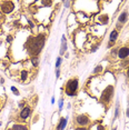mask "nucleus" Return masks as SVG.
<instances>
[{
  "instance_id": "1",
  "label": "nucleus",
  "mask_w": 129,
  "mask_h": 130,
  "mask_svg": "<svg viewBox=\"0 0 129 130\" xmlns=\"http://www.w3.org/2000/svg\"><path fill=\"white\" fill-rule=\"evenodd\" d=\"M46 45V34H38V35H29L27 40L23 43V48L28 56L31 57H39L42 49Z\"/></svg>"
},
{
  "instance_id": "2",
  "label": "nucleus",
  "mask_w": 129,
  "mask_h": 130,
  "mask_svg": "<svg viewBox=\"0 0 129 130\" xmlns=\"http://www.w3.org/2000/svg\"><path fill=\"white\" fill-rule=\"evenodd\" d=\"M115 94V86L114 85H107L104 89L101 90L100 94H99V102L104 106H109L111 100L114 98Z\"/></svg>"
},
{
  "instance_id": "3",
  "label": "nucleus",
  "mask_w": 129,
  "mask_h": 130,
  "mask_svg": "<svg viewBox=\"0 0 129 130\" xmlns=\"http://www.w3.org/2000/svg\"><path fill=\"white\" fill-rule=\"evenodd\" d=\"M79 89V80L77 77H72L64 84V94L68 97H76Z\"/></svg>"
},
{
  "instance_id": "4",
  "label": "nucleus",
  "mask_w": 129,
  "mask_h": 130,
  "mask_svg": "<svg viewBox=\"0 0 129 130\" xmlns=\"http://www.w3.org/2000/svg\"><path fill=\"white\" fill-rule=\"evenodd\" d=\"M75 122L78 127H87L90 125V118L85 113L77 115L75 118Z\"/></svg>"
},
{
  "instance_id": "5",
  "label": "nucleus",
  "mask_w": 129,
  "mask_h": 130,
  "mask_svg": "<svg viewBox=\"0 0 129 130\" xmlns=\"http://www.w3.org/2000/svg\"><path fill=\"white\" fill-rule=\"evenodd\" d=\"M128 16H129V12L127 9L122 10L121 12H120V14L118 16V19H117V25H116L117 30H120V29L122 28V26L128 21Z\"/></svg>"
},
{
  "instance_id": "6",
  "label": "nucleus",
  "mask_w": 129,
  "mask_h": 130,
  "mask_svg": "<svg viewBox=\"0 0 129 130\" xmlns=\"http://www.w3.org/2000/svg\"><path fill=\"white\" fill-rule=\"evenodd\" d=\"M14 9V2L12 1H2L0 4V11L5 14H9Z\"/></svg>"
},
{
  "instance_id": "7",
  "label": "nucleus",
  "mask_w": 129,
  "mask_h": 130,
  "mask_svg": "<svg viewBox=\"0 0 129 130\" xmlns=\"http://www.w3.org/2000/svg\"><path fill=\"white\" fill-rule=\"evenodd\" d=\"M118 38H119V30L112 29L109 34V40H108L107 48H112V47L116 45V41L118 40Z\"/></svg>"
},
{
  "instance_id": "8",
  "label": "nucleus",
  "mask_w": 129,
  "mask_h": 130,
  "mask_svg": "<svg viewBox=\"0 0 129 130\" xmlns=\"http://www.w3.org/2000/svg\"><path fill=\"white\" fill-rule=\"evenodd\" d=\"M117 57L120 60H125V59L129 58V46H121L120 48H118Z\"/></svg>"
},
{
  "instance_id": "9",
  "label": "nucleus",
  "mask_w": 129,
  "mask_h": 130,
  "mask_svg": "<svg viewBox=\"0 0 129 130\" xmlns=\"http://www.w3.org/2000/svg\"><path fill=\"white\" fill-rule=\"evenodd\" d=\"M31 112H32V109L30 106H26V107H23L21 109V111L19 112V118L21 120H27L28 118L30 117Z\"/></svg>"
},
{
  "instance_id": "10",
  "label": "nucleus",
  "mask_w": 129,
  "mask_h": 130,
  "mask_svg": "<svg viewBox=\"0 0 129 130\" xmlns=\"http://www.w3.org/2000/svg\"><path fill=\"white\" fill-rule=\"evenodd\" d=\"M67 122H68V118L61 117L59 121L57 123V127H56V130H64L67 127Z\"/></svg>"
},
{
  "instance_id": "11",
  "label": "nucleus",
  "mask_w": 129,
  "mask_h": 130,
  "mask_svg": "<svg viewBox=\"0 0 129 130\" xmlns=\"http://www.w3.org/2000/svg\"><path fill=\"white\" fill-rule=\"evenodd\" d=\"M67 51V39L64 37V35L61 37V45H60V50H59V54H60V57L63 56Z\"/></svg>"
},
{
  "instance_id": "12",
  "label": "nucleus",
  "mask_w": 129,
  "mask_h": 130,
  "mask_svg": "<svg viewBox=\"0 0 129 130\" xmlns=\"http://www.w3.org/2000/svg\"><path fill=\"white\" fill-rule=\"evenodd\" d=\"M97 20H98V22H100V25H104V26H107L110 21L108 14H100V16H98Z\"/></svg>"
},
{
  "instance_id": "13",
  "label": "nucleus",
  "mask_w": 129,
  "mask_h": 130,
  "mask_svg": "<svg viewBox=\"0 0 129 130\" xmlns=\"http://www.w3.org/2000/svg\"><path fill=\"white\" fill-rule=\"evenodd\" d=\"M29 78V71L27 69H23L20 71V81L21 82H25L27 79Z\"/></svg>"
},
{
  "instance_id": "14",
  "label": "nucleus",
  "mask_w": 129,
  "mask_h": 130,
  "mask_svg": "<svg viewBox=\"0 0 129 130\" xmlns=\"http://www.w3.org/2000/svg\"><path fill=\"white\" fill-rule=\"evenodd\" d=\"M12 130H29L28 127L22 123H14L12 126Z\"/></svg>"
},
{
  "instance_id": "15",
  "label": "nucleus",
  "mask_w": 129,
  "mask_h": 130,
  "mask_svg": "<svg viewBox=\"0 0 129 130\" xmlns=\"http://www.w3.org/2000/svg\"><path fill=\"white\" fill-rule=\"evenodd\" d=\"M30 62L34 68H38V66H39V63H40V59H39V57H31Z\"/></svg>"
},
{
  "instance_id": "16",
  "label": "nucleus",
  "mask_w": 129,
  "mask_h": 130,
  "mask_svg": "<svg viewBox=\"0 0 129 130\" xmlns=\"http://www.w3.org/2000/svg\"><path fill=\"white\" fill-rule=\"evenodd\" d=\"M119 116H120V106H119V102H117L116 108H115V115H114V120L118 119Z\"/></svg>"
},
{
  "instance_id": "17",
  "label": "nucleus",
  "mask_w": 129,
  "mask_h": 130,
  "mask_svg": "<svg viewBox=\"0 0 129 130\" xmlns=\"http://www.w3.org/2000/svg\"><path fill=\"white\" fill-rule=\"evenodd\" d=\"M102 70H104V68H102L101 64H98V66L95 67V69H93L92 71V75H99V73L102 72Z\"/></svg>"
},
{
  "instance_id": "18",
  "label": "nucleus",
  "mask_w": 129,
  "mask_h": 130,
  "mask_svg": "<svg viewBox=\"0 0 129 130\" xmlns=\"http://www.w3.org/2000/svg\"><path fill=\"white\" fill-rule=\"evenodd\" d=\"M61 63H62V58L59 56V57L56 59V63H55V68H56V69H59L60 66H61Z\"/></svg>"
},
{
  "instance_id": "19",
  "label": "nucleus",
  "mask_w": 129,
  "mask_h": 130,
  "mask_svg": "<svg viewBox=\"0 0 129 130\" xmlns=\"http://www.w3.org/2000/svg\"><path fill=\"white\" fill-rule=\"evenodd\" d=\"M10 90L12 91L13 94H16V96H19V94H20V91L17 89V88L14 87V86H11V87H10Z\"/></svg>"
},
{
  "instance_id": "20",
  "label": "nucleus",
  "mask_w": 129,
  "mask_h": 130,
  "mask_svg": "<svg viewBox=\"0 0 129 130\" xmlns=\"http://www.w3.org/2000/svg\"><path fill=\"white\" fill-rule=\"evenodd\" d=\"M40 4L45 6V8H47V7L49 8V7H51L52 6V1H40Z\"/></svg>"
},
{
  "instance_id": "21",
  "label": "nucleus",
  "mask_w": 129,
  "mask_h": 130,
  "mask_svg": "<svg viewBox=\"0 0 129 130\" xmlns=\"http://www.w3.org/2000/svg\"><path fill=\"white\" fill-rule=\"evenodd\" d=\"M12 40H13V37L11 36V35H8L7 38H6V41H7V43H11V42H12Z\"/></svg>"
},
{
  "instance_id": "22",
  "label": "nucleus",
  "mask_w": 129,
  "mask_h": 130,
  "mask_svg": "<svg viewBox=\"0 0 129 130\" xmlns=\"http://www.w3.org/2000/svg\"><path fill=\"white\" fill-rule=\"evenodd\" d=\"M58 108H59V110H62L63 108V98H61L59 100V103H58Z\"/></svg>"
},
{
  "instance_id": "23",
  "label": "nucleus",
  "mask_w": 129,
  "mask_h": 130,
  "mask_svg": "<svg viewBox=\"0 0 129 130\" xmlns=\"http://www.w3.org/2000/svg\"><path fill=\"white\" fill-rule=\"evenodd\" d=\"M98 48H99V45H98V43H97L96 46L91 47V49H90V52H96L97 50H98Z\"/></svg>"
},
{
  "instance_id": "24",
  "label": "nucleus",
  "mask_w": 129,
  "mask_h": 130,
  "mask_svg": "<svg viewBox=\"0 0 129 130\" xmlns=\"http://www.w3.org/2000/svg\"><path fill=\"white\" fill-rule=\"evenodd\" d=\"M96 130H106V128H105L104 125H101V123H98V125H97V129Z\"/></svg>"
},
{
  "instance_id": "25",
  "label": "nucleus",
  "mask_w": 129,
  "mask_h": 130,
  "mask_svg": "<svg viewBox=\"0 0 129 130\" xmlns=\"http://www.w3.org/2000/svg\"><path fill=\"white\" fill-rule=\"evenodd\" d=\"M28 25H29V27H30L31 29H34V28H35V23L32 22V20H31V19H29V18H28Z\"/></svg>"
},
{
  "instance_id": "26",
  "label": "nucleus",
  "mask_w": 129,
  "mask_h": 130,
  "mask_svg": "<svg viewBox=\"0 0 129 130\" xmlns=\"http://www.w3.org/2000/svg\"><path fill=\"white\" fill-rule=\"evenodd\" d=\"M74 130H88L87 127H76Z\"/></svg>"
},
{
  "instance_id": "27",
  "label": "nucleus",
  "mask_w": 129,
  "mask_h": 130,
  "mask_svg": "<svg viewBox=\"0 0 129 130\" xmlns=\"http://www.w3.org/2000/svg\"><path fill=\"white\" fill-rule=\"evenodd\" d=\"M60 76V69H56V79H58Z\"/></svg>"
},
{
  "instance_id": "28",
  "label": "nucleus",
  "mask_w": 129,
  "mask_h": 130,
  "mask_svg": "<svg viewBox=\"0 0 129 130\" xmlns=\"http://www.w3.org/2000/svg\"><path fill=\"white\" fill-rule=\"evenodd\" d=\"M71 4H72V2H70V1H66V2H63L64 7H67V8H68V7H69V6L71 5Z\"/></svg>"
},
{
  "instance_id": "29",
  "label": "nucleus",
  "mask_w": 129,
  "mask_h": 130,
  "mask_svg": "<svg viewBox=\"0 0 129 130\" xmlns=\"http://www.w3.org/2000/svg\"><path fill=\"white\" fill-rule=\"evenodd\" d=\"M127 79L129 81V63H128V67H127Z\"/></svg>"
},
{
  "instance_id": "30",
  "label": "nucleus",
  "mask_w": 129,
  "mask_h": 130,
  "mask_svg": "<svg viewBox=\"0 0 129 130\" xmlns=\"http://www.w3.org/2000/svg\"><path fill=\"white\" fill-rule=\"evenodd\" d=\"M126 117L129 118V107L127 108V110H126Z\"/></svg>"
},
{
  "instance_id": "31",
  "label": "nucleus",
  "mask_w": 129,
  "mask_h": 130,
  "mask_svg": "<svg viewBox=\"0 0 129 130\" xmlns=\"http://www.w3.org/2000/svg\"><path fill=\"white\" fill-rule=\"evenodd\" d=\"M0 84H1V85L5 84V79L4 78H0Z\"/></svg>"
},
{
  "instance_id": "32",
  "label": "nucleus",
  "mask_w": 129,
  "mask_h": 130,
  "mask_svg": "<svg viewBox=\"0 0 129 130\" xmlns=\"http://www.w3.org/2000/svg\"><path fill=\"white\" fill-rule=\"evenodd\" d=\"M23 106H25V102H23V101L19 102V107H23Z\"/></svg>"
},
{
  "instance_id": "33",
  "label": "nucleus",
  "mask_w": 129,
  "mask_h": 130,
  "mask_svg": "<svg viewBox=\"0 0 129 130\" xmlns=\"http://www.w3.org/2000/svg\"><path fill=\"white\" fill-rule=\"evenodd\" d=\"M117 129H118V128H117L116 126H115V127H112V128H111V130H117Z\"/></svg>"
},
{
  "instance_id": "34",
  "label": "nucleus",
  "mask_w": 129,
  "mask_h": 130,
  "mask_svg": "<svg viewBox=\"0 0 129 130\" xmlns=\"http://www.w3.org/2000/svg\"><path fill=\"white\" fill-rule=\"evenodd\" d=\"M0 105H1V97H0Z\"/></svg>"
},
{
  "instance_id": "35",
  "label": "nucleus",
  "mask_w": 129,
  "mask_h": 130,
  "mask_svg": "<svg viewBox=\"0 0 129 130\" xmlns=\"http://www.w3.org/2000/svg\"><path fill=\"white\" fill-rule=\"evenodd\" d=\"M8 130H12V128H9V129H8Z\"/></svg>"
}]
</instances>
